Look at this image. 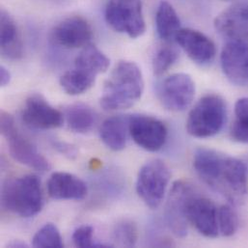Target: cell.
<instances>
[{"mask_svg":"<svg viewBox=\"0 0 248 248\" xmlns=\"http://www.w3.org/2000/svg\"><path fill=\"white\" fill-rule=\"evenodd\" d=\"M207 185L223 194L231 203L241 204L248 193V167L244 161L223 154Z\"/></svg>","mask_w":248,"mask_h":248,"instance_id":"obj_3","label":"cell"},{"mask_svg":"<svg viewBox=\"0 0 248 248\" xmlns=\"http://www.w3.org/2000/svg\"><path fill=\"white\" fill-rule=\"evenodd\" d=\"M128 131V116H112L101 126L100 136L104 144L112 151H121L126 145Z\"/></svg>","mask_w":248,"mask_h":248,"instance_id":"obj_19","label":"cell"},{"mask_svg":"<svg viewBox=\"0 0 248 248\" xmlns=\"http://www.w3.org/2000/svg\"><path fill=\"white\" fill-rule=\"evenodd\" d=\"M179 57L178 50L171 46H161L155 53L153 60L155 76H161L167 72Z\"/></svg>","mask_w":248,"mask_h":248,"instance_id":"obj_28","label":"cell"},{"mask_svg":"<svg viewBox=\"0 0 248 248\" xmlns=\"http://www.w3.org/2000/svg\"><path fill=\"white\" fill-rule=\"evenodd\" d=\"M155 25L158 37L164 42L175 40L181 28L180 17L174 7L167 1H161L155 15Z\"/></svg>","mask_w":248,"mask_h":248,"instance_id":"obj_20","label":"cell"},{"mask_svg":"<svg viewBox=\"0 0 248 248\" xmlns=\"http://www.w3.org/2000/svg\"><path fill=\"white\" fill-rule=\"evenodd\" d=\"M128 131L133 141L149 152L160 150L167 139V127L164 123L148 115H129Z\"/></svg>","mask_w":248,"mask_h":248,"instance_id":"obj_10","label":"cell"},{"mask_svg":"<svg viewBox=\"0 0 248 248\" xmlns=\"http://www.w3.org/2000/svg\"><path fill=\"white\" fill-rule=\"evenodd\" d=\"M114 242L124 248H133L138 239V231L135 223L130 220H122L118 222L112 232Z\"/></svg>","mask_w":248,"mask_h":248,"instance_id":"obj_26","label":"cell"},{"mask_svg":"<svg viewBox=\"0 0 248 248\" xmlns=\"http://www.w3.org/2000/svg\"><path fill=\"white\" fill-rule=\"evenodd\" d=\"M195 95V83L186 74H174L159 85L157 96L162 107L170 111H184L191 104Z\"/></svg>","mask_w":248,"mask_h":248,"instance_id":"obj_9","label":"cell"},{"mask_svg":"<svg viewBox=\"0 0 248 248\" xmlns=\"http://www.w3.org/2000/svg\"><path fill=\"white\" fill-rule=\"evenodd\" d=\"M175 41L195 63L207 65L211 63L217 54L215 43L205 34L193 29H181Z\"/></svg>","mask_w":248,"mask_h":248,"instance_id":"obj_16","label":"cell"},{"mask_svg":"<svg viewBox=\"0 0 248 248\" xmlns=\"http://www.w3.org/2000/svg\"><path fill=\"white\" fill-rule=\"evenodd\" d=\"M144 80L141 70L131 61H120L105 83L100 100L105 110L126 109L142 97Z\"/></svg>","mask_w":248,"mask_h":248,"instance_id":"obj_1","label":"cell"},{"mask_svg":"<svg viewBox=\"0 0 248 248\" xmlns=\"http://www.w3.org/2000/svg\"><path fill=\"white\" fill-rule=\"evenodd\" d=\"M11 81V74L4 66L0 68V84L2 87L8 85Z\"/></svg>","mask_w":248,"mask_h":248,"instance_id":"obj_30","label":"cell"},{"mask_svg":"<svg viewBox=\"0 0 248 248\" xmlns=\"http://www.w3.org/2000/svg\"><path fill=\"white\" fill-rule=\"evenodd\" d=\"M106 19L112 29L132 39L141 37L146 31L141 0H108Z\"/></svg>","mask_w":248,"mask_h":248,"instance_id":"obj_7","label":"cell"},{"mask_svg":"<svg viewBox=\"0 0 248 248\" xmlns=\"http://www.w3.org/2000/svg\"><path fill=\"white\" fill-rule=\"evenodd\" d=\"M65 119L69 128L74 132L86 133L95 126L98 117L92 108L78 103L66 108Z\"/></svg>","mask_w":248,"mask_h":248,"instance_id":"obj_21","label":"cell"},{"mask_svg":"<svg viewBox=\"0 0 248 248\" xmlns=\"http://www.w3.org/2000/svg\"><path fill=\"white\" fill-rule=\"evenodd\" d=\"M1 54L11 60H17L23 55V46L17 25L5 10L0 15Z\"/></svg>","mask_w":248,"mask_h":248,"instance_id":"obj_18","label":"cell"},{"mask_svg":"<svg viewBox=\"0 0 248 248\" xmlns=\"http://www.w3.org/2000/svg\"><path fill=\"white\" fill-rule=\"evenodd\" d=\"M220 63L232 83L248 87V43L228 42L222 49Z\"/></svg>","mask_w":248,"mask_h":248,"instance_id":"obj_15","label":"cell"},{"mask_svg":"<svg viewBox=\"0 0 248 248\" xmlns=\"http://www.w3.org/2000/svg\"><path fill=\"white\" fill-rule=\"evenodd\" d=\"M218 229L224 237H232L239 228L237 212L231 205H222L218 208Z\"/></svg>","mask_w":248,"mask_h":248,"instance_id":"obj_27","label":"cell"},{"mask_svg":"<svg viewBox=\"0 0 248 248\" xmlns=\"http://www.w3.org/2000/svg\"><path fill=\"white\" fill-rule=\"evenodd\" d=\"M48 195L55 200H83L88 193L87 185L67 172H55L47 181Z\"/></svg>","mask_w":248,"mask_h":248,"instance_id":"obj_17","label":"cell"},{"mask_svg":"<svg viewBox=\"0 0 248 248\" xmlns=\"http://www.w3.org/2000/svg\"><path fill=\"white\" fill-rule=\"evenodd\" d=\"M110 61L98 47L86 46L75 60V67L83 69L96 76L108 71Z\"/></svg>","mask_w":248,"mask_h":248,"instance_id":"obj_23","label":"cell"},{"mask_svg":"<svg viewBox=\"0 0 248 248\" xmlns=\"http://www.w3.org/2000/svg\"><path fill=\"white\" fill-rule=\"evenodd\" d=\"M2 207L21 217L38 215L44 206L41 181L35 175H24L6 181L1 191Z\"/></svg>","mask_w":248,"mask_h":248,"instance_id":"obj_2","label":"cell"},{"mask_svg":"<svg viewBox=\"0 0 248 248\" xmlns=\"http://www.w3.org/2000/svg\"><path fill=\"white\" fill-rule=\"evenodd\" d=\"M1 133L8 142L12 157L19 163L38 171H48L51 168L49 161L37 148L19 133L14 118L7 112H1Z\"/></svg>","mask_w":248,"mask_h":248,"instance_id":"obj_6","label":"cell"},{"mask_svg":"<svg viewBox=\"0 0 248 248\" xmlns=\"http://www.w3.org/2000/svg\"><path fill=\"white\" fill-rule=\"evenodd\" d=\"M97 76L83 69L74 67L67 71L60 78V85L63 90L72 96L87 92L96 82Z\"/></svg>","mask_w":248,"mask_h":248,"instance_id":"obj_22","label":"cell"},{"mask_svg":"<svg viewBox=\"0 0 248 248\" xmlns=\"http://www.w3.org/2000/svg\"><path fill=\"white\" fill-rule=\"evenodd\" d=\"M73 242L78 248H96V245L94 243L93 228L88 225L79 226L73 234Z\"/></svg>","mask_w":248,"mask_h":248,"instance_id":"obj_29","label":"cell"},{"mask_svg":"<svg viewBox=\"0 0 248 248\" xmlns=\"http://www.w3.org/2000/svg\"><path fill=\"white\" fill-rule=\"evenodd\" d=\"M11 248H27V246L24 244V243H21V242H18V241H15L13 244L10 245Z\"/></svg>","mask_w":248,"mask_h":248,"instance_id":"obj_31","label":"cell"},{"mask_svg":"<svg viewBox=\"0 0 248 248\" xmlns=\"http://www.w3.org/2000/svg\"><path fill=\"white\" fill-rule=\"evenodd\" d=\"M93 38L90 23L82 16H74L60 21L51 32V41L64 48L85 47Z\"/></svg>","mask_w":248,"mask_h":248,"instance_id":"obj_13","label":"cell"},{"mask_svg":"<svg viewBox=\"0 0 248 248\" xmlns=\"http://www.w3.org/2000/svg\"><path fill=\"white\" fill-rule=\"evenodd\" d=\"M231 137L239 143L248 144V98L239 99L235 105V120Z\"/></svg>","mask_w":248,"mask_h":248,"instance_id":"obj_24","label":"cell"},{"mask_svg":"<svg viewBox=\"0 0 248 248\" xmlns=\"http://www.w3.org/2000/svg\"><path fill=\"white\" fill-rule=\"evenodd\" d=\"M215 27L228 42L248 43V0H239L221 12Z\"/></svg>","mask_w":248,"mask_h":248,"instance_id":"obj_11","label":"cell"},{"mask_svg":"<svg viewBox=\"0 0 248 248\" xmlns=\"http://www.w3.org/2000/svg\"><path fill=\"white\" fill-rule=\"evenodd\" d=\"M21 119L31 128L45 130L61 126L64 115L42 95L34 94L26 99L21 111Z\"/></svg>","mask_w":248,"mask_h":248,"instance_id":"obj_12","label":"cell"},{"mask_svg":"<svg viewBox=\"0 0 248 248\" xmlns=\"http://www.w3.org/2000/svg\"><path fill=\"white\" fill-rule=\"evenodd\" d=\"M186 216L188 222L204 237L218 236V208L212 200L195 194L188 203Z\"/></svg>","mask_w":248,"mask_h":248,"instance_id":"obj_14","label":"cell"},{"mask_svg":"<svg viewBox=\"0 0 248 248\" xmlns=\"http://www.w3.org/2000/svg\"><path fill=\"white\" fill-rule=\"evenodd\" d=\"M171 173L161 159L146 162L139 170L136 181V191L142 201L151 209H157L164 198Z\"/></svg>","mask_w":248,"mask_h":248,"instance_id":"obj_5","label":"cell"},{"mask_svg":"<svg viewBox=\"0 0 248 248\" xmlns=\"http://www.w3.org/2000/svg\"><path fill=\"white\" fill-rule=\"evenodd\" d=\"M226 114L224 100L217 95H207L190 110L186 120V130L196 138L212 137L223 127Z\"/></svg>","mask_w":248,"mask_h":248,"instance_id":"obj_4","label":"cell"},{"mask_svg":"<svg viewBox=\"0 0 248 248\" xmlns=\"http://www.w3.org/2000/svg\"><path fill=\"white\" fill-rule=\"evenodd\" d=\"M197 194L193 186L184 181L173 184L165 206V221L170 231L178 238L187 234V206L191 198Z\"/></svg>","mask_w":248,"mask_h":248,"instance_id":"obj_8","label":"cell"},{"mask_svg":"<svg viewBox=\"0 0 248 248\" xmlns=\"http://www.w3.org/2000/svg\"><path fill=\"white\" fill-rule=\"evenodd\" d=\"M32 247L61 248L64 247V244L58 228L53 223H46L34 235Z\"/></svg>","mask_w":248,"mask_h":248,"instance_id":"obj_25","label":"cell"}]
</instances>
